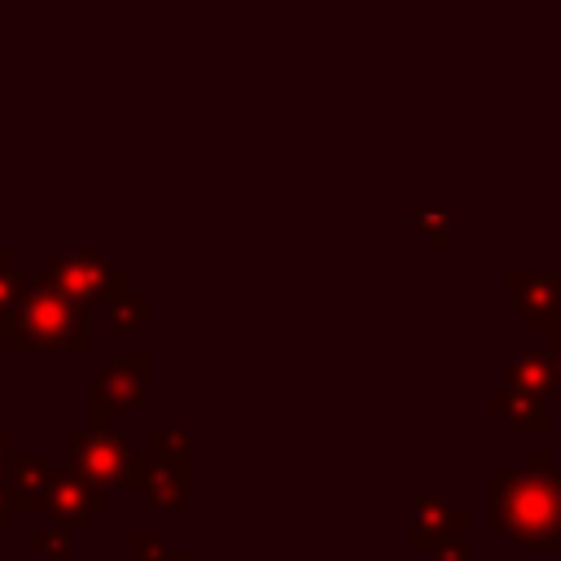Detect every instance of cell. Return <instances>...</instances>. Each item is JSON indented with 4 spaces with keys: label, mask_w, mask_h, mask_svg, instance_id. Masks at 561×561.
I'll return each instance as SVG.
<instances>
[{
    "label": "cell",
    "mask_w": 561,
    "mask_h": 561,
    "mask_svg": "<svg viewBox=\"0 0 561 561\" xmlns=\"http://www.w3.org/2000/svg\"><path fill=\"white\" fill-rule=\"evenodd\" d=\"M491 513L526 548L561 543V478L548 469L543 451H530V473H491Z\"/></svg>",
    "instance_id": "1"
},
{
    "label": "cell",
    "mask_w": 561,
    "mask_h": 561,
    "mask_svg": "<svg viewBox=\"0 0 561 561\" xmlns=\"http://www.w3.org/2000/svg\"><path fill=\"white\" fill-rule=\"evenodd\" d=\"M513 294H517V302H522V311L530 316L535 329H539L543 320L557 329V316H561V272L513 276Z\"/></svg>",
    "instance_id": "2"
},
{
    "label": "cell",
    "mask_w": 561,
    "mask_h": 561,
    "mask_svg": "<svg viewBox=\"0 0 561 561\" xmlns=\"http://www.w3.org/2000/svg\"><path fill=\"white\" fill-rule=\"evenodd\" d=\"M508 381L517 394H530V399H543L552 390V364L543 355H513L508 359Z\"/></svg>",
    "instance_id": "3"
},
{
    "label": "cell",
    "mask_w": 561,
    "mask_h": 561,
    "mask_svg": "<svg viewBox=\"0 0 561 561\" xmlns=\"http://www.w3.org/2000/svg\"><path fill=\"white\" fill-rule=\"evenodd\" d=\"M70 316L75 311H66L57 298H48V294H39L31 307H26V316H22V324H26V333L35 337V342H48V337H57L66 324H70Z\"/></svg>",
    "instance_id": "4"
},
{
    "label": "cell",
    "mask_w": 561,
    "mask_h": 561,
    "mask_svg": "<svg viewBox=\"0 0 561 561\" xmlns=\"http://www.w3.org/2000/svg\"><path fill=\"white\" fill-rule=\"evenodd\" d=\"M491 408H504V412H508V421H513V425H522V430H548V403H543V399H530V394L508 390V399H504V394H495V399H491Z\"/></svg>",
    "instance_id": "5"
},
{
    "label": "cell",
    "mask_w": 561,
    "mask_h": 561,
    "mask_svg": "<svg viewBox=\"0 0 561 561\" xmlns=\"http://www.w3.org/2000/svg\"><path fill=\"white\" fill-rule=\"evenodd\" d=\"M13 294V272H0V298H9Z\"/></svg>",
    "instance_id": "6"
},
{
    "label": "cell",
    "mask_w": 561,
    "mask_h": 561,
    "mask_svg": "<svg viewBox=\"0 0 561 561\" xmlns=\"http://www.w3.org/2000/svg\"><path fill=\"white\" fill-rule=\"evenodd\" d=\"M552 346H557V373H561V324L552 329Z\"/></svg>",
    "instance_id": "7"
}]
</instances>
